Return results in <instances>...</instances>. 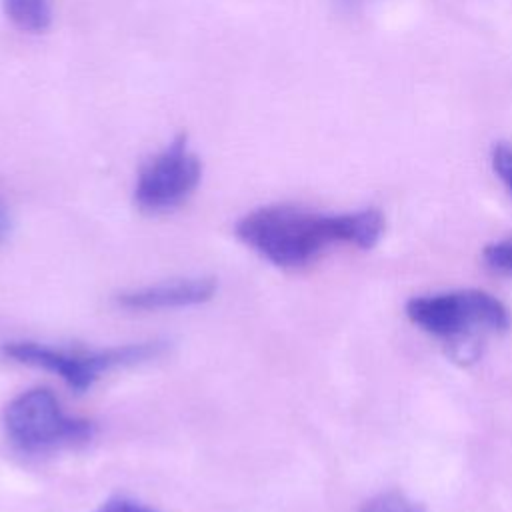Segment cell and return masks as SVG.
Wrapping results in <instances>:
<instances>
[{"label": "cell", "instance_id": "obj_1", "mask_svg": "<svg viewBox=\"0 0 512 512\" xmlns=\"http://www.w3.org/2000/svg\"><path fill=\"white\" fill-rule=\"evenodd\" d=\"M384 232V216L374 210L320 214L298 206H262L236 222V236L268 262L296 268L330 244L372 248Z\"/></svg>", "mask_w": 512, "mask_h": 512}, {"label": "cell", "instance_id": "obj_2", "mask_svg": "<svg viewBox=\"0 0 512 512\" xmlns=\"http://www.w3.org/2000/svg\"><path fill=\"white\" fill-rule=\"evenodd\" d=\"M406 316L428 334L450 340L452 356L460 362L478 358V334L506 332L512 326L510 310L496 296L472 288L412 298Z\"/></svg>", "mask_w": 512, "mask_h": 512}, {"label": "cell", "instance_id": "obj_3", "mask_svg": "<svg viewBox=\"0 0 512 512\" xmlns=\"http://www.w3.org/2000/svg\"><path fill=\"white\" fill-rule=\"evenodd\" d=\"M166 350V342H140L126 346H112L104 350L84 348H58L32 340L6 342L2 354L14 362L44 368L58 374L72 390L86 392L104 372L114 368L140 364L160 356Z\"/></svg>", "mask_w": 512, "mask_h": 512}, {"label": "cell", "instance_id": "obj_4", "mask_svg": "<svg viewBox=\"0 0 512 512\" xmlns=\"http://www.w3.org/2000/svg\"><path fill=\"white\" fill-rule=\"evenodd\" d=\"M4 428L10 442L22 452L74 446L94 434V424L66 414L48 388H30L12 398L4 408Z\"/></svg>", "mask_w": 512, "mask_h": 512}, {"label": "cell", "instance_id": "obj_5", "mask_svg": "<svg viewBox=\"0 0 512 512\" xmlns=\"http://www.w3.org/2000/svg\"><path fill=\"white\" fill-rule=\"evenodd\" d=\"M202 162L188 148L186 136H176L162 152L144 164L134 188V202L144 212H166L180 206L200 184Z\"/></svg>", "mask_w": 512, "mask_h": 512}, {"label": "cell", "instance_id": "obj_6", "mask_svg": "<svg viewBox=\"0 0 512 512\" xmlns=\"http://www.w3.org/2000/svg\"><path fill=\"white\" fill-rule=\"evenodd\" d=\"M216 292V280L198 276V278H180L174 282L152 284L116 296L118 306L126 310H162V308H182L208 302Z\"/></svg>", "mask_w": 512, "mask_h": 512}, {"label": "cell", "instance_id": "obj_7", "mask_svg": "<svg viewBox=\"0 0 512 512\" xmlns=\"http://www.w3.org/2000/svg\"><path fill=\"white\" fill-rule=\"evenodd\" d=\"M8 20L24 32H44L52 20L50 0H2Z\"/></svg>", "mask_w": 512, "mask_h": 512}, {"label": "cell", "instance_id": "obj_8", "mask_svg": "<svg viewBox=\"0 0 512 512\" xmlns=\"http://www.w3.org/2000/svg\"><path fill=\"white\" fill-rule=\"evenodd\" d=\"M360 512H426V510L422 504L410 500L406 494L388 490L366 500Z\"/></svg>", "mask_w": 512, "mask_h": 512}, {"label": "cell", "instance_id": "obj_9", "mask_svg": "<svg viewBox=\"0 0 512 512\" xmlns=\"http://www.w3.org/2000/svg\"><path fill=\"white\" fill-rule=\"evenodd\" d=\"M484 260L490 268L512 274V240L488 244L484 248Z\"/></svg>", "mask_w": 512, "mask_h": 512}, {"label": "cell", "instance_id": "obj_10", "mask_svg": "<svg viewBox=\"0 0 512 512\" xmlns=\"http://www.w3.org/2000/svg\"><path fill=\"white\" fill-rule=\"evenodd\" d=\"M492 168L512 192V144H496L492 150Z\"/></svg>", "mask_w": 512, "mask_h": 512}, {"label": "cell", "instance_id": "obj_11", "mask_svg": "<svg viewBox=\"0 0 512 512\" xmlns=\"http://www.w3.org/2000/svg\"><path fill=\"white\" fill-rule=\"evenodd\" d=\"M96 512H156V510H152V508H148L140 502H134L130 498L118 496V498H112V500L104 502Z\"/></svg>", "mask_w": 512, "mask_h": 512}, {"label": "cell", "instance_id": "obj_12", "mask_svg": "<svg viewBox=\"0 0 512 512\" xmlns=\"http://www.w3.org/2000/svg\"><path fill=\"white\" fill-rule=\"evenodd\" d=\"M10 230H12V216L6 202L0 198V242L10 234Z\"/></svg>", "mask_w": 512, "mask_h": 512}]
</instances>
